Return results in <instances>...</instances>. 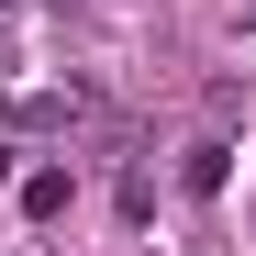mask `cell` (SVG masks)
<instances>
[{"instance_id": "cell-2", "label": "cell", "mask_w": 256, "mask_h": 256, "mask_svg": "<svg viewBox=\"0 0 256 256\" xmlns=\"http://www.w3.org/2000/svg\"><path fill=\"white\" fill-rule=\"evenodd\" d=\"M22 212H34V223H56V212H67V167H34V178H22Z\"/></svg>"}, {"instance_id": "cell-3", "label": "cell", "mask_w": 256, "mask_h": 256, "mask_svg": "<svg viewBox=\"0 0 256 256\" xmlns=\"http://www.w3.org/2000/svg\"><path fill=\"white\" fill-rule=\"evenodd\" d=\"M12 112H22V122H78V90H22Z\"/></svg>"}, {"instance_id": "cell-1", "label": "cell", "mask_w": 256, "mask_h": 256, "mask_svg": "<svg viewBox=\"0 0 256 256\" xmlns=\"http://www.w3.org/2000/svg\"><path fill=\"white\" fill-rule=\"evenodd\" d=\"M178 178H190V190H223V178H234V145H223V134H200V145L178 156Z\"/></svg>"}]
</instances>
